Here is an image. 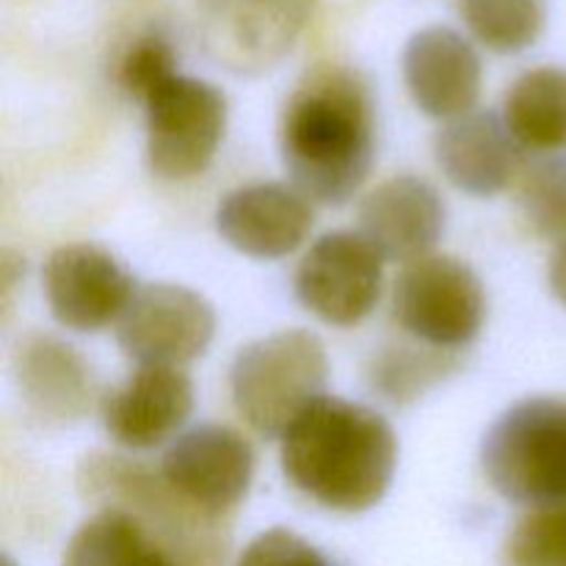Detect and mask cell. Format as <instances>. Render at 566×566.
<instances>
[{
    "mask_svg": "<svg viewBox=\"0 0 566 566\" xmlns=\"http://www.w3.org/2000/svg\"><path fill=\"white\" fill-rule=\"evenodd\" d=\"M280 153L293 188L318 205H343L363 188L376 158L370 88L346 66L310 72L287 99Z\"/></svg>",
    "mask_w": 566,
    "mask_h": 566,
    "instance_id": "cell-1",
    "label": "cell"
},
{
    "mask_svg": "<svg viewBox=\"0 0 566 566\" xmlns=\"http://www.w3.org/2000/svg\"><path fill=\"white\" fill-rule=\"evenodd\" d=\"M396 468V431L365 403L324 396L282 437L287 481L332 512L374 509L390 490Z\"/></svg>",
    "mask_w": 566,
    "mask_h": 566,
    "instance_id": "cell-2",
    "label": "cell"
},
{
    "mask_svg": "<svg viewBox=\"0 0 566 566\" xmlns=\"http://www.w3.org/2000/svg\"><path fill=\"white\" fill-rule=\"evenodd\" d=\"M329 359L318 335L285 329L241 348L230 370L238 415L263 437L287 429L326 396Z\"/></svg>",
    "mask_w": 566,
    "mask_h": 566,
    "instance_id": "cell-3",
    "label": "cell"
},
{
    "mask_svg": "<svg viewBox=\"0 0 566 566\" xmlns=\"http://www.w3.org/2000/svg\"><path fill=\"white\" fill-rule=\"evenodd\" d=\"M481 468L506 501L536 509L566 503V401L514 403L486 431Z\"/></svg>",
    "mask_w": 566,
    "mask_h": 566,
    "instance_id": "cell-4",
    "label": "cell"
},
{
    "mask_svg": "<svg viewBox=\"0 0 566 566\" xmlns=\"http://www.w3.org/2000/svg\"><path fill=\"white\" fill-rule=\"evenodd\" d=\"M392 315L409 335L448 354L479 337L486 315L484 287L468 263L429 254L401 269L392 287Z\"/></svg>",
    "mask_w": 566,
    "mask_h": 566,
    "instance_id": "cell-5",
    "label": "cell"
},
{
    "mask_svg": "<svg viewBox=\"0 0 566 566\" xmlns=\"http://www.w3.org/2000/svg\"><path fill=\"white\" fill-rule=\"evenodd\" d=\"M147 164L164 180H188L213 164L227 130V97L210 83L175 75L144 103Z\"/></svg>",
    "mask_w": 566,
    "mask_h": 566,
    "instance_id": "cell-6",
    "label": "cell"
},
{
    "mask_svg": "<svg viewBox=\"0 0 566 566\" xmlns=\"http://www.w3.org/2000/svg\"><path fill=\"white\" fill-rule=\"evenodd\" d=\"M216 313L205 296L171 282L138 285L116 321L119 348L138 365L182 368L208 352Z\"/></svg>",
    "mask_w": 566,
    "mask_h": 566,
    "instance_id": "cell-7",
    "label": "cell"
},
{
    "mask_svg": "<svg viewBox=\"0 0 566 566\" xmlns=\"http://www.w3.org/2000/svg\"><path fill=\"white\" fill-rule=\"evenodd\" d=\"M313 9L315 0H197L199 36L216 64L254 75L296 44Z\"/></svg>",
    "mask_w": 566,
    "mask_h": 566,
    "instance_id": "cell-8",
    "label": "cell"
},
{
    "mask_svg": "<svg viewBox=\"0 0 566 566\" xmlns=\"http://www.w3.org/2000/svg\"><path fill=\"white\" fill-rule=\"evenodd\" d=\"M385 258L363 232L337 230L313 243L296 269V296L329 326H354L381 296Z\"/></svg>",
    "mask_w": 566,
    "mask_h": 566,
    "instance_id": "cell-9",
    "label": "cell"
},
{
    "mask_svg": "<svg viewBox=\"0 0 566 566\" xmlns=\"http://www.w3.org/2000/svg\"><path fill=\"white\" fill-rule=\"evenodd\" d=\"M160 475L182 501L221 520L252 486L254 448L230 426H199L171 442Z\"/></svg>",
    "mask_w": 566,
    "mask_h": 566,
    "instance_id": "cell-10",
    "label": "cell"
},
{
    "mask_svg": "<svg viewBox=\"0 0 566 566\" xmlns=\"http://www.w3.org/2000/svg\"><path fill=\"white\" fill-rule=\"evenodd\" d=\"M136 287L125 265L94 243H66L44 263V296L66 329L99 332L116 324Z\"/></svg>",
    "mask_w": 566,
    "mask_h": 566,
    "instance_id": "cell-11",
    "label": "cell"
},
{
    "mask_svg": "<svg viewBox=\"0 0 566 566\" xmlns=\"http://www.w3.org/2000/svg\"><path fill=\"white\" fill-rule=\"evenodd\" d=\"M216 230L235 252L280 260L296 252L313 230V208L298 188L254 182L227 193L216 210Z\"/></svg>",
    "mask_w": 566,
    "mask_h": 566,
    "instance_id": "cell-12",
    "label": "cell"
},
{
    "mask_svg": "<svg viewBox=\"0 0 566 566\" xmlns=\"http://www.w3.org/2000/svg\"><path fill=\"white\" fill-rule=\"evenodd\" d=\"M359 232L381 258L409 265L429 258L446 232V202L423 177H390L359 205Z\"/></svg>",
    "mask_w": 566,
    "mask_h": 566,
    "instance_id": "cell-13",
    "label": "cell"
},
{
    "mask_svg": "<svg viewBox=\"0 0 566 566\" xmlns=\"http://www.w3.org/2000/svg\"><path fill=\"white\" fill-rule=\"evenodd\" d=\"M403 81L415 105L431 119L473 114L481 94V59L453 28L431 25L403 48Z\"/></svg>",
    "mask_w": 566,
    "mask_h": 566,
    "instance_id": "cell-14",
    "label": "cell"
},
{
    "mask_svg": "<svg viewBox=\"0 0 566 566\" xmlns=\"http://www.w3.org/2000/svg\"><path fill=\"white\" fill-rule=\"evenodd\" d=\"M193 412V381L186 370L142 365L125 385L103 398V426L130 451H149L186 426Z\"/></svg>",
    "mask_w": 566,
    "mask_h": 566,
    "instance_id": "cell-15",
    "label": "cell"
},
{
    "mask_svg": "<svg viewBox=\"0 0 566 566\" xmlns=\"http://www.w3.org/2000/svg\"><path fill=\"white\" fill-rule=\"evenodd\" d=\"M517 142L503 116L473 111L448 122L434 138V155L442 175L470 197H495L520 169Z\"/></svg>",
    "mask_w": 566,
    "mask_h": 566,
    "instance_id": "cell-16",
    "label": "cell"
},
{
    "mask_svg": "<svg viewBox=\"0 0 566 566\" xmlns=\"http://www.w3.org/2000/svg\"><path fill=\"white\" fill-rule=\"evenodd\" d=\"M14 374L28 409L44 423H75L92 407V368L59 337L28 335L14 354Z\"/></svg>",
    "mask_w": 566,
    "mask_h": 566,
    "instance_id": "cell-17",
    "label": "cell"
},
{
    "mask_svg": "<svg viewBox=\"0 0 566 566\" xmlns=\"http://www.w3.org/2000/svg\"><path fill=\"white\" fill-rule=\"evenodd\" d=\"M64 566H180L177 551L125 509H99L64 553Z\"/></svg>",
    "mask_w": 566,
    "mask_h": 566,
    "instance_id": "cell-18",
    "label": "cell"
},
{
    "mask_svg": "<svg viewBox=\"0 0 566 566\" xmlns=\"http://www.w3.org/2000/svg\"><path fill=\"white\" fill-rule=\"evenodd\" d=\"M503 122L525 153L566 149V70L539 66L520 75L506 94Z\"/></svg>",
    "mask_w": 566,
    "mask_h": 566,
    "instance_id": "cell-19",
    "label": "cell"
},
{
    "mask_svg": "<svg viewBox=\"0 0 566 566\" xmlns=\"http://www.w3.org/2000/svg\"><path fill=\"white\" fill-rule=\"evenodd\" d=\"M473 36L495 53H520L545 31L547 0H459Z\"/></svg>",
    "mask_w": 566,
    "mask_h": 566,
    "instance_id": "cell-20",
    "label": "cell"
},
{
    "mask_svg": "<svg viewBox=\"0 0 566 566\" xmlns=\"http://www.w3.org/2000/svg\"><path fill=\"white\" fill-rule=\"evenodd\" d=\"M520 208L539 235L566 241V158L551 155L523 169Z\"/></svg>",
    "mask_w": 566,
    "mask_h": 566,
    "instance_id": "cell-21",
    "label": "cell"
},
{
    "mask_svg": "<svg viewBox=\"0 0 566 566\" xmlns=\"http://www.w3.org/2000/svg\"><path fill=\"white\" fill-rule=\"evenodd\" d=\"M453 368V359L434 352H415V348H387L374 359L370 385L387 401H415L423 396L434 381L442 379L446 370Z\"/></svg>",
    "mask_w": 566,
    "mask_h": 566,
    "instance_id": "cell-22",
    "label": "cell"
},
{
    "mask_svg": "<svg viewBox=\"0 0 566 566\" xmlns=\"http://www.w3.org/2000/svg\"><path fill=\"white\" fill-rule=\"evenodd\" d=\"M506 566H566V506H542L514 525Z\"/></svg>",
    "mask_w": 566,
    "mask_h": 566,
    "instance_id": "cell-23",
    "label": "cell"
},
{
    "mask_svg": "<svg viewBox=\"0 0 566 566\" xmlns=\"http://www.w3.org/2000/svg\"><path fill=\"white\" fill-rule=\"evenodd\" d=\"M175 75H180L175 48L160 33H147V36L136 39L119 64L122 88L130 97H136L138 103H147Z\"/></svg>",
    "mask_w": 566,
    "mask_h": 566,
    "instance_id": "cell-24",
    "label": "cell"
},
{
    "mask_svg": "<svg viewBox=\"0 0 566 566\" xmlns=\"http://www.w3.org/2000/svg\"><path fill=\"white\" fill-rule=\"evenodd\" d=\"M238 566H346L326 556L307 539L285 528H271L254 536L238 558Z\"/></svg>",
    "mask_w": 566,
    "mask_h": 566,
    "instance_id": "cell-25",
    "label": "cell"
},
{
    "mask_svg": "<svg viewBox=\"0 0 566 566\" xmlns=\"http://www.w3.org/2000/svg\"><path fill=\"white\" fill-rule=\"evenodd\" d=\"M551 287L558 302L566 307V241L558 243L556 254L551 260Z\"/></svg>",
    "mask_w": 566,
    "mask_h": 566,
    "instance_id": "cell-26",
    "label": "cell"
},
{
    "mask_svg": "<svg viewBox=\"0 0 566 566\" xmlns=\"http://www.w3.org/2000/svg\"><path fill=\"white\" fill-rule=\"evenodd\" d=\"M3 566H14V562H11V558H3Z\"/></svg>",
    "mask_w": 566,
    "mask_h": 566,
    "instance_id": "cell-27",
    "label": "cell"
}]
</instances>
